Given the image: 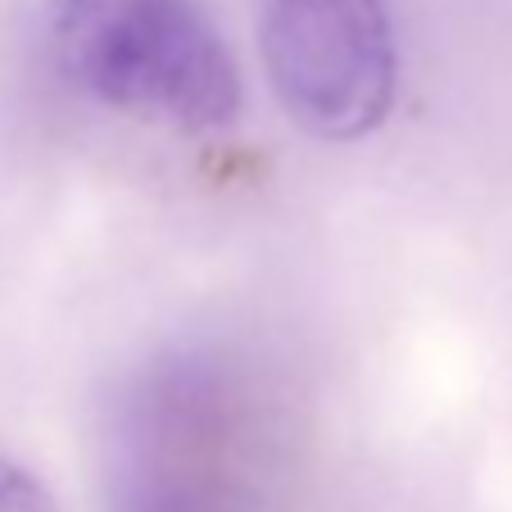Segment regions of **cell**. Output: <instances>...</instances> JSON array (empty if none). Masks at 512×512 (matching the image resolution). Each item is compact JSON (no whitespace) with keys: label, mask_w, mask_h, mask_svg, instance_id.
<instances>
[{"label":"cell","mask_w":512,"mask_h":512,"mask_svg":"<svg viewBox=\"0 0 512 512\" xmlns=\"http://www.w3.org/2000/svg\"><path fill=\"white\" fill-rule=\"evenodd\" d=\"M64 78L118 114L177 132H218L241 114V73L195 0H59Z\"/></svg>","instance_id":"obj_1"},{"label":"cell","mask_w":512,"mask_h":512,"mask_svg":"<svg viewBox=\"0 0 512 512\" xmlns=\"http://www.w3.org/2000/svg\"><path fill=\"white\" fill-rule=\"evenodd\" d=\"M259 55L290 123L358 141L390 118L399 50L386 0H259Z\"/></svg>","instance_id":"obj_2"},{"label":"cell","mask_w":512,"mask_h":512,"mask_svg":"<svg viewBox=\"0 0 512 512\" xmlns=\"http://www.w3.org/2000/svg\"><path fill=\"white\" fill-rule=\"evenodd\" d=\"M0 512H64L32 467L0 454Z\"/></svg>","instance_id":"obj_3"}]
</instances>
